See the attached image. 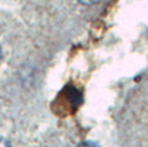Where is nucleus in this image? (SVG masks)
Wrapping results in <instances>:
<instances>
[{
  "mask_svg": "<svg viewBox=\"0 0 148 147\" xmlns=\"http://www.w3.org/2000/svg\"><path fill=\"white\" fill-rule=\"evenodd\" d=\"M0 147H12L10 142L8 139H5L4 137H0Z\"/></svg>",
  "mask_w": 148,
  "mask_h": 147,
  "instance_id": "nucleus-1",
  "label": "nucleus"
},
{
  "mask_svg": "<svg viewBox=\"0 0 148 147\" xmlns=\"http://www.w3.org/2000/svg\"><path fill=\"white\" fill-rule=\"evenodd\" d=\"M81 4H84V5H94L96 3H99L100 0H78Z\"/></svg>",
  "mask_w": 148,
  "mask_h": 147,
  "instance_id": "nucleus-2",
  "label": "nucleus"
},
{
  "mask_svg": "<svg viewBox=\"0 0 148 147\" xmlns=\"http://www.w3.org/2000/svg\"><path fill=\"white\" fill-rule=\"evenodd\" d=\"M78 147H96V146H94L92 143H90V142H83V143H79Z\"/></svg>",
  "mask_w": 148,
  "mask_h": 147,
  "instance_id": "nucleus-3",
  "label": "nucleus"
},
{
  "mask_svg": "<svg viewBox=\"0 0 148 147\" xmlns=\"http://www.w3.org/2000/svg\"><path fill=\"white\" fill-rule=\"evenodd\" d=\"M1 60H3V48L0 46V63H1Z\"/></svg>",
  "mask_w": 148,
  "mask_h": 147,
  "instance_id": "nucleus-4",
  "label": "nucleus"
}]
</instances>
